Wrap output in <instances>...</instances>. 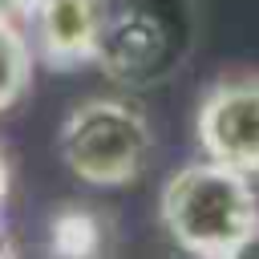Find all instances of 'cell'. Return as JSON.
I'll return each instance as SVG.
<instances>
[{
	"label": "cell",
	"mask_w": 259,
	"mask_h": 259,
	"mask_svg": "<svg viewBox=\"0 0 259 259\" xmlns=\"http://www.w3.org/2000/svg\"><path fill=\"white\" fill-rule=\"evenodd\" d=\"M158 219L186 255L223 259L247 231L259 227V198L251 178L198 158L166 178Z\"/></svg>",
	"instance_id": "cell-1"
},
{
	"label": "cell",
	"mask_w": 259,
	"mask_h": 259,
	"mask_svg": "<svg viewBox=\"0 0 259 259\" xmlns=\"http://www.w3.org/2000/svg\"><path fill=\"white\" fill-rule=\"evenodd\" d=\"M61 162L73 178L117 190L142 178L154 154L146 113L125 97H85L61 121Z\"/></svg>",
	"instance_id": "cell-2"
},
{
	"label": "cell",
	"mask_w": 259,
	"mask_h": 259,
	"mask_svg": "<svg viewBox=\"0 0 259 259\" xmlns=\"http://www.w3.org/2000/svg\"><path fill=\"white\" fill-rule=\"evenodd\" d=\"M194 138L206 162L255 178L259 174V73L219 77L194 109Z\"/></svg>",
	"instance_id": "cell-3"
},
{
	"label": "cell",
	"mask_w": 259,
	"mask_h": 259,
	"mask_svg": "<svg viewBox=\"0 0 259 259\" xmlns=\"http://www.w3.org/2000/svg\"><path fill=\"white\" fill-rule=\"evenodd\" d=\"M24 32L45 69H85L97 61L101 0H45L24 20Z\"/></svg>",
	"instance_id": "cell-4"
},
{
	"label": "cell",
	"mask_w": 259,
	"mask_h": 259,
	"mask_svg": "<svg viewBox=\"0 0 259 259\" xmlns=\"http://www.w3.org/2000/svg\"><path fill=\"white\" fill-rule=\"evenodd\" d=\"M32 65H36V57H32L24 24L0 12V113H8L28 93Z\"/></svg>",
	"instance_id": "cell-5"
},
{
	"label": "cell",
	"mask_w": 259,
	"mask_h": 259,
	"mask_svg": "<svg viewBox=\"0 0 259 259\" xmlns=\"http://www.w3.org/2000/svg\"><path fill=\"white\" fill-rule=\"evenodd\" d=\"M223 259H259V227H255V231H247V235H243V239H239Z\"/></svg>",
	"instance_id": "cell-6"
},
{
	"label": "cell",
	"mask_w": 259,
	"mask_h": 259,
	"mask_svg": "<svg viewBox=\"0 0 259 259\" xmlns=\"http://www.w3.org/2000/svg\"><path fill=\"white\" fill-rule=\"evenodd\" d=\"M40 4H45V0H0V12L24 24V20H28V16H32V12L40 8Z\"/></svg>",
	"instance_id": "cell-7"
}]
</instances>
